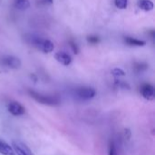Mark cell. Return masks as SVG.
Returning a JSON list of instances; mask_svg holds the SVG:
<instances>
[{
    "mask_svg": "<svg viewBox=\"0 0 155 155\" xmlns=\"http://www.w3.org/2000/svg\"><path fill=\"white\" fill-rule=\"evenodd\" d=\"M28 41L36 48L43 51L44 53H50L54 50V46L53 42H51L49 39L43 38L38 36L30 35V37H28Z\"/></svg>",
    "mask_w": 155,
    "mask_h": 155,
    "instance_id": "6da1fadb",
    "label": "cell"
},
{
    "mask_svg": "<svg viewBox=\"0 0 155 155\" xmlns=\"http://www.w3.org/2000/svg\"><path fill=\"white\" fill-rule=\"evenodd\" d=\"M28 93L35 101H37L41 104H44V105L55 106V105H58L60 102L59 99L55 96L45 95V94H41L36 91H34V90H29Z\"/></svg>",
    "mask_w": 155,
    "mask_h": 155,
    "instance_id": "7a4b0ae2",
    "label": "cell"
},
{
    "mask_svg": "<svg viewBox=\"0 0 155 155\" xmlns=\"http://www.w3.org/2000/svg\"><path fill=\"white\" fill-rule=\"evenodd\" d=\"M95 90L90 87H81L74 90V95L77 99L82 100H88L95 96Z\"/></svg>",
    "mask_w": 155,
    "mask_h": 155,
    "instance_id": "3957f363",
    "label": "cell"
},
{
    "mask_svg": "<svg viewBox=\"0 0 155 155\" xmlns=\"http://www.w3.org/2000/svg\"><path fill=\"white\" fill-rule=\"evenodd\" d=\"M13 149L15 155H34L32 151L25 143L18 141L13 142Z\"/></svg>",
    "mask_w": 155,
    "mask_h": 155,
    "instance_id": "277c9868",
    "label": "cell"
},
{
    "mask_svg": "<svg viewBox=\"0 0 155 155\" xmlns=\"http://www.w3.org/2000/svg\"><path fill=\"white\" fill-rule=\"evenodd\" d=\"M2 64L10 69H18L21 66V60L13 56H7L2 58Z\"/></svg>",
    "mask_w": 155,
    "mask_h": 155,
    "instance_id": "5b68a950",
    "label": "cell"
},
{
    "mask_svg": "<svg viewBox=\"0 0 155 155\" xmlns=\"http://www.w3.org/2000/svg\"><path fill=\"white\" fill-rule=\"evenodd\" d=\"M7 109H8V111L14 116H21V115L25 114V108L19 102H16V101L10 102L8 104Z\"/></svg>",
    "mask_w": 155,
    "mask_h": 155,
    "instance_id": "8992f818",
    "label": "cell"
},
{
    "mask_svg": "<svg viewBox=\"0 0 155 155\" xmlns=\"http://www.w3.org/2000/svg\"><path fill=\"white\" fill-rule=\"evenodd\" d=\"M141 93L143 97L148 100H153L154 99V88L151 84H144L141 88Z\"/></svg>",
    "mask_w": 155,
    "mask_h": 155,
    "instance_id": "52a82bcc",
    "label": "cell"
},
{
    "mask_svg": "<svg viewBox=\"0 0 155 155\" xmlns=\"http://www.w3.org/2000/svg\"><path fill=\"white\" fill-rule=\"evenodd\" d=\"M54 58H55V59H56L59 63H61V64L64 65V66H68V65H70L71 62H72V58H71V56H70L69 54L65 53V52H63V51L57 52V53L54 55Z\"/></svg>",
    "mask_w": 155,
    "mask_h": 155,
    "instance_id": "ba28073f",
    "label": "cell"
},
{
    "mask_svg": "<svg viewBox=\"0 0 155 155\" xmlns=\"http://www.w3.org/2000/svg\"><path fill=\"white\" fill-rule=\"evenodd\" d=\"M0 154L2 155H15V153L9 144H7L5 142H3L0 140Z\"/></svg>",
    "mask_w": 155,
    "mask_h": 155,
    "instance_id": "9c48e42d",
    "label": "cell"
},
{
    "mask_svg": "<svg viewBox=\"0 0 155 155\" xmlns=\"http://www.w3.org/2000/svg\"><path fill=\"white\" fill-rule=\"evenodd\" d=\"M124 41H125V43L127 45L134 46V47H143L146 44V42L144 40L137 39V38H134V37H125Z\"/></svg>",
    "mask_w": 155,
    "mask_h": 155,
    "instance_id": "30bf717a",
    "label": "cell"
},
{
    "mask_svg": "<svg viewBox=\"0 0 155 155\" xmlns=\"http://www.w3.org/2000/svg\"><path fill=\"white\" fill-rule=\"evenodd\" d=\"M138 6L142 10L144 11H151L153 9V3L151 0H139L138 1Z\"/></svg>",
    "mask_w": 155,
    "mask_h": 155,
    "instance_id": "8fae6325",
    "label": "cell"
},
{
    "mask_svg": "<svg viewBox=\"0 0 155 155\" xmlns=\"http://www.w3.org/2000/svg\"><path fill=\"white\" fill-rule=\"evenodd\" d=\"M14 5L19 10H25L30 6V2L28 0H15Z\"/></svg>",
    "mask_w": 155,
    "mask_h": 155,
    "instance_id": "7c38bea8",
    "label": "cell"
},
{
    "mask_svg": "<svg viewBox=\"0 0 155 155\" xmlns=\"http://www.w3.org/2000/svg\"><path fill=\"white\" fill-rule=\"evenodd\" d=\"M115 5L120 9H125L128 5V0H114Z\"/></svg>",
    "mask_w": 155,
    "mask_h": 155,
    "instance_id": "4fadbf2b",
    "label": "cell"
},
{
    "mask_svg": "<svg viewBox=\"0 0 155 155\" xmlns=\"http://www.w3.org/2000/svg\"><path fill=\"white\" fill-rule=\"evenodd\" d=\"M87 41L90 44L95 45V44H98L100 42V38L97 36H89V37H87Z\"/></svg>",
    "mask_w": 155,
    "mask_h": 155,
    "instance_id": "5bb4252c",
    "label": "cell"
},
{
    "mask_svg": "<svg viewBox=\"0 0 155 155\" xmlns=\"http://www.w3.org/2000/svg\"><path fill=\"white\" fill-rule=\"evenodd\" d=\"M109 155H118L117 151H116V147L114 143H110V144H109Z\"/></svg>",
    "mask_w": 155,
    "mask_h": 155,
    "instance_id": "9a60e30c",
    "label": "cell"
},
{
    "mask_svg": "<svg viewBox=\"0 0 155 155\" xmlns=\"http://www.w3.org/2000/svg\"><path fill=\"white\" fill-rule=\"evenodd\" d=\"M69 44H70V47H71V48L73 49L74 53L77 54V53L79 52V48H78V47H77V45H76V43H74V41L71 40V41L69 42Z\"/></svg>",
    "mask_w": 155,
    "mask_h": 155,
    "instance_id": "2e32d148",
    "label": "cell"
},
{
    "mask_svg": "<svg viewBox=\"0 0 155 155\" xmlns=\"http://www.w3.org/2000/svg\"><path fill=\"white\" fill-rule=\"evenodd\" d=\"M113 74L115 75V76H124V72L121 69H114L113 70Z\"/></svg>",
    "mask_w": 155,
    "mask_h": 155,
    "instance_id": "e0dca14e",
    "label": "cell"
},
{
    "mask_svg": "<svg viewBox=\"0 0 155 155\" xmlns=\"http://www.w3.org/2000/svg\"><path fill=\"white\" fill-rule=\"evenodd\" d=\"M45 1H46V2H48V3H50V4H51V3H53V0H45Z\"/></svg>",
    "mask_w": 155,
    "mask_h": 155,
    "instance_id": "ac0fdd59",
    "label": "cell"
}]
</instances>
